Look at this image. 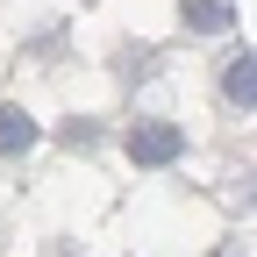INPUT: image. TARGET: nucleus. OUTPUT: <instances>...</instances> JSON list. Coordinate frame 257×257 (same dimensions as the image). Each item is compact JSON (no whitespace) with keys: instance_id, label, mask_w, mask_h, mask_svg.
<instances>
[{"instance_id":"1","label":"nucleus","mask_w":257,"mask_h":257,"mask_svg":"<svg viewBox=\"0 0 257 257\" xmlns=\"http://www.w3.org/2000/svg\"><path fill=\"white\" fill-rule=\"evenodd\" d=\"M121 150H128V165H143V172H172L186 157V128L179 121H128Z\"/></svg>"},{"instance_id":"2","label":"nucleus","mask_w":257,"mask_h":257,"mask_svg":"<svg viewBox=\"0 0 257 257\" xmlns=\"http://www.w3.org/2000/svg\"><path fill=\"white\" fill-rule=\"evenodd\" d=\"M214 86H221V100L236 114H257V50H229L221 72H214Z\"/></svg>"},{"instance_id":"3","label":"nucleus","mask_w":257,"mask_h":257,"mask_svg":"<svg viewBox=\"0 0 257 257\" xmlns=\"http://www.w3.org/2000/svg\"><path fill=\"white\" fill-rule=\"evenodd\" d=\"M36 143H43L36 114H29V107H15V100H0V165H15V157H29Z\"/></svg>"},{"instance_id":"4","label":"nucleus","mask_w":257,"mask_h":257,"mask_svg":"<svg viewBox=\"0 0 257 257\" xmlns=\"http://www.w3.org/2000/svg\"><path fill=\"white\" fill-rule=\"evenodd\" d=\"M179 29L186 36H229L236 29V0H179Z\"/></svg>"},{"instance_id":"5","label":"nucleus","mask_w":257,"mask_h":257,"mask_svg":"<svg viewBox=\"0 0 257 257\" xmlns=\"http://www.w3.org/2000/svg\"><path fill=\"white\" fill-rule=\"evenodd\" d=\"M57 143H64V150H93V143H100V128H93V121H64Z\"/></svg>"},{"instance_id":"6","label":"nucleus","mask_w":257,"mask_h":257,"mask_svg":"<svg viewBox=\"0 0 257 257\" xmlns=\"http://www.w3.org/2000/svg\"><path fill=\"white\" fill-rule=\"evenodd\" d=\"M150 64H157V50H121L114 72H121V79H150Z\"/></svg>"}]
</instances>
